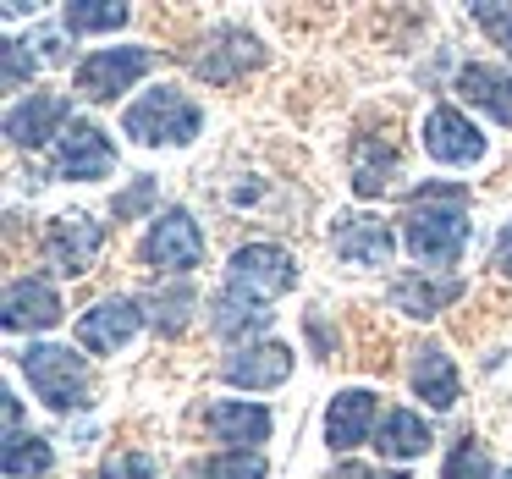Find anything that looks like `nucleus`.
<instances>
[{
	"label": "nucleus",
	"mask_w": 512,
	"mask_h": 479,
	"mask_svg": "<svg viewBox=\"0 0 512 479\" xmlns=\"http://www.w3.org/2000/svg\"><path fill=\"white\" fill-rule=\"evenodd\" d=\"M61 23L72 34H111V28L127 23V6H116V0H72L67 12H61Z\"/></svg>",
	"instance_id": "obj_26"
},
{
	"label": "nucleus",
	"mask_w": 512,
	"mask_h": 479,
	"mask_svg": "<svg viewBox=\"0 0 512 479\" xmlns=\"http://www.w3.org/2000/svg\"><path fill=\"white\" fill-rule=\"evenodd\" d=\"M501 479H512V468H507V474H501Z\"/></svg>",
	"instance_id": "obj_36"
},
{
	"label": "nucleus",
	"mask_w": 512,
	"mask_h": 479,
	"mask_svg": "<svg viewBox=\"0 0 512 479\" xmlns=\"http://www.w3.org/2000/svg\"><path fill=\"white\" fill-rule=\"evenodd\" d=\"M100 479H155V457L149 452H111L100 463Z\"/></svg>",
	"instance_id": "obj_30"
},
{
	"label": "nucleus",
	"mask_w": 512,
	"mask_h": 479,
	"mask_svg": "<svg viewBox=\"0 0 512 479\" xmlns=\"http://www.w3.org/2000/svg\"><path fill=\"white\" fill-rule=\"evenodd\" d=\"M292 287H298V259L276 243H248V248H237L232 265H226V292H237V298L270 303Z\"/></svg>",
	"instance_id": "obj_4"
},
{
	"label": "nucleus",
	"mask_w": 512,
	"mask_h": 479,
	"mask_svg": "<svg viewBox=\"0 0 512 479\" xmlns=\"http://www.w3.org/2000/svg\"><path fill=\"white\" fill-rule=\"evenodd\" d=\"M210 331L226 336V342H237V336H259L270 331V309L254 298H237V292H221V298L210 303Z\"/></svg>",
	"instance_id": "obj_22"
},
{
	"label": "nucleus",
	"mask_w": 512,
	"mask_h": 479,
	"mask_svg": "<svg viewBox=\"0 0 512 479\" xmlns=\"http://www.w3.org/2000/svg\"><path fill=\"white\" fill-rule=\"evenodd\" d=\"M468 12H474V23L485 28V34L496 39V45L507 50V56H512V6H496V0H479V6H468Z\"/></svg>",
	"instance_id": "obj_29"
},
{
	"label": "nucleus",
	"mask_w": 512,
	"mask_h": 479,
	"mask_svg": "<svg viewBox=\"0 0 512 479\" xmlns=\"http://www.w3.org/2000/svg\"><path fill=\"white\" fill-rule=\"evenodd\" d=\"M188 479H265V457L259 452H215L193 463Z\"/></svg>",
	"instance_id": "obj_27"
},
{
	"label": "nucleus",
	"mask_w": 512,
	"mask_h": 479,
	"mask_svg": "<svg viewBox=\"0 0 512 479\" xmlns=\"http://www.w3.org/2000/svg\"><path fill=\"white\" fill-rule=\"evenodd\" d=\"M138 325H144V303L138 298H100L89 314H78V342L89 353H116L138 336Z\"/></svg>",
	"instance_id": "obj_10"
},
{
	"label": "nucleus",
	"mask_w": 512,
	"mask_h": 479,
	"mask_svg": "<svg viewBox=\"0 0 512 479\" xmlns=\"http://www.w3.org/2000/svg\"><path fill=\"white\" fill-rule=\"evenodd\" d=\"M375 413H380L375 391H364V386L336 391L331 408H325V441H331V452H353V446H364L369 430H375Z\"/></svg>",
	"instance_id": "obj_15"
},
{
	"label": "nucleus",
	"mask_w": 512,
	"mask_h": 479,
	"mask_svg": "<svg viewBox=\"0 0 512 479\" xmlns=\"http://www.w3.org/2000/svg\"><path fill=\"white\" fill-rule=\"evenodd\" d=\"M468 243V193L457 182L419 188L402 210V248L419 265H457Z\"/></svg>",
	"instance_id": "obj_1"
},
{
	"label": "nucleus",
	"mask_w": 512,
	"mask_h": 479,
	"mask_svg": "<svg viewBox=\"0 0 512 479\" xmlns=\"http://www.w3.org/2000/svg\"><path fill=\"white\" fill-rule=\"evenodd\" d=\"M61 314L67 309L45 276H23L6 287V331H56Z\"/></svg>",
	"instance_id": "obj_17"
},
{
	"label": "nucleus",
	"mask_w": 512,
	"mask_h": 479,
	"mask_svg": "<svg viewBox=\"0 0 512 479\" xmlns=\"http://www.w3.org/2000/svg\"><path fill=\"white\" fill-rule=\"evenodd\" d=\"M259 61H265V45H259L248 28H215V34L204 39V56L193 61V67H199L204 83H232L237 72L259 67Z\"/></svg>",
	"instance_id": "obj_14"
},
{
	"label": "nucleus",
	"mask_w": 512,
	"mask_h": 479,
	"mask_svg": "<svg viewBox=\"0 0 512 479\" xmlns=\"http://www.w3.org/2000/svg\"><path fill=\"white\" fill-rule=\"evenodd\" d=\"M100 243H105V226H94V215H83V210L56 215L45 226V259L61 276H89V265L100 259Z\"/></svg>",
	"instance_id": "obj_6"
},
{
	"label": "nucleus",
	"mask_w": 512,
	"mask_h": 479,
	"mask_svg": "<svg viewBox=\"0 0 512 479\" xmlns=\"http://www.w3.org/2000/svg\"><path fill=\"white\" fill-rule=\"evenodd\" d=\"M457 94H463L468 105H479L485 116H496L501 127H512V72L501 67H463L457 72Z\"/></svg>",
	"instance_id": "obj_19"
},
{
	"label": "nucleus",
	"mask_w": 512,
	"mask_h": 479,
	"mask_svg": "<svg viewBox=\"0 0 512 479\" xmlns=\"http://www.w3.org/2000/svg\"><path fill=\"white\" fill-rule=\"evenodd\" d=\"M28 45L39 50V61H67V50H61V34H56V28H39Z\"/></svg>",
	"instance_id": "obj_33"
},
{
	"label": "nucleus",
	"mask_w": 512,
	"mask_h": 479,
	"mask_svg": "<svg viewBox=\"0 0 512 479\" xmlns=\"http://www.w3.org/2000/svg\"><path fill=\"white\" fill-rule=\"evenodd\" d=\"M23 375L34 386V397L56 413H72V408H89V364H83L72 347H56V342H39L28 347L23 358Z\"/></svg>",
	"instance_id": "obj_3"
},
{
	"label": "nucleus",
	"mask_w": 512,
	"mask_h": 479,
	"mask_svg": "<svg viewBox=\"0 0 512 479\" xmlns=\"http://www.w3.org/2000/svg\"><path fill=\"white\" fill-rule=\"evenodd\" d=\"M331 248L342 265H358V270H386L391 248H397V237H391L386 221H375V215H342V221L331 226Z\"/></svg>",
	"instance_id": "obj_11"
},
{
	"label": "nucleus",
	"mask_w": 512,
	"mask_h": 479,
	"mask_svg": "<svg viewBox=\"0 0 512 479\" xmlns=\"http://www.w3.org/2000/svg\"><path fill=\"white\" fill-rule=\"evenodd\" d=\"M397 182V149L380 138H358L353 144V193L358 199H380Z\"/></svg>",
	"instance_id": "obj_20"
},
{
	"label": "nucleus",
	"mask_w": 512,
	"mask_h": 479,
	"mask_svg": "<svg viewBox=\"0 0 512 479\" xmlns=\"http://www.w3.org/2000/svg\"><path fill=\"white\" fill-rule=\"evenodd\" d=\"M61 133H67V100L61 94H28L6 111V138L17 149H45Z\"/></svg>",
	"instance_id": "obj_13"
},
{
	"label": "nucleus",
	"mask_w": 512,
	"mask_h": 479,
	"mask_svg": "<svg viewBox=\"0 0 512 479\" xmlns=\"http://www.w3.org/2000/svg\"><path fill=\"white\" fill-rule=\"evenodd\" d=\"M441 479H490V452L479 441H457L452 446V457H446V468H441Z\"/></svg>",
	"instance_id": "obj_28"
},
{
	"label": "nucleus",
	"mask_w": 512,
	"mask_h": 479,
	"mask_svg": "<svg viewBox=\"0 0 512 479\" xmlns=\"http://www.w3.org/2000/svg\"><path fill=\"white\" fill-rule=\"evenodd\" d=\"M155 67V50L149 45H122V50H94V56L78 61V94L83 100H116L127 94L144 72Z\"/></svg>",
	"instance_id": "obj_5"
},
{
	"label": "nucleus",
	"mask_w": 512,
	"mask_h": 479,
	"mask_svg": "<svg viewBox=\"0 0 512 479\" xmlns=\"http://www.w3.org/2000/svg\"><path fill=\"white\" fill-rule=\"evenodd\" d=\"M413 391H419L430 408H457V369L441 347H419V353H413Z\"/></svg>",
	"instance_id": "obj_21"
},
{
	"label": "nucleus",
	"mask_w": 512,
	"mask_h": 479,
	"mask_svg": "<svg viewBox=\"0 0 512 479\" xmlns=\"http://www.w3.org/2000/svg\"><path fill=\"white\" fill-rule=\"evenodd\" d=\"M204 424H210V435L226 446V452H254V446L270 441L265 402H215V408L204 413Z\"/></svg>",
	"instance_id": "obj_18"
},
{
	"label": "nucleus",
	"mask_w": 512,
	"mask_h": 479,
	"mask_svg": "<svg viewBox=\"0 0 512 479\" xmlns=\"http://www.w3.org/2000/svg\"><path fill=\"white\" fill-rule=\"evenodd\" d=\"M111 166H116V149L94 122H72L56 138V177L61 182H100V177H111Z\"/></svg>",
	"instance_id": "obj_8"
},
{
	"label": "nucleus",
	"mask_w": 512,
	"mask_h": 479,
	"mask_svg": "<svg viewBox=\"0 0 512 479\" xmlns=\"http://www.w3.org/2000/svg\"><path fill=\"white\" fill-rule=\"evenodd\" d=\"M193 309H199V298H193L188 281H177V287L149 292V298H144V320L155 325V331H166V336H182V331H188Z\"/></svg>",
	"instance_id": "obj_24"
},
{
	"label": "nucleus",
	"mask_w": 512,
	"mask_h": 479,
	"mask_svg": "<svg viewBox=\"0 0 512 479\" xmlns=\"http://www.w3.org/2000/svg\"><path fill=\"white\" fill-rule=\"evenodd\" d=\"M39 72V56H28L23 39H6V94H17Z\"/></svg>",
	"instance_id": "obj_31"
},
{
	"label": "nucleus",
	"mask_w": 512,
	"mask_h": 479,
	"mask_svg": "<svg viewBox=\"0 0 512 479\" xmlns=\"http://www.w3.org/2000/svg\"><path fill=\"white\" fill-rule=\"evenodd\" d=\"M424 149H430L441 166H474V160H485V133H479L457 105H435V111L424 116Z\"/></svg>",
	"instance_id": "obj_9"
},
{
	"label": "nucleus",
	"mask_w": 512,
	"mask_h": 479,
	"mask_svg": "<svg viewBox=\"0 0 512 479\" xmlns=\"http://www.w3.org/2000/svg\"><path fill=\"white\" fill-rule=\"evenodd\" d=\"M199 105L188 100L182 89H149L144 100H133L127 105V116H122V133L133 138V144H149V149H182V144H193L199 138Z\"/></svg>",
	"instance_id": "obj_2"
},
{
	"label": "nucleus",
	"mask_w": 512,
	"mask_h": 479,
	"mask_svg": "<svg viewBox=\"0 0 512 479\" xmlns=\"http://www.w3.org/2000/svg\"><path fill=\"white\" fill-rule=\"evenodd\" d=\"M144 259L155 270H171V276L193 270L204 259V226L193 221L188 210H166L155 226H149V237H144Z\"/></svg>",
	"instance_id": "obj_7"
},
{
	"label": "nucleus",
	"mask_w": 512,
	"mask_h": 479,
	"mask_svg": "<svg viewBox=\"0 0 512 479\" xmlns=\"http://www.w3.org/2000/svg\"><path fill=\"white\" fill-rule=\"evenodd\" d=\"M468 292L463 276H430V270H408V276L391 281V309L397 314H413V320H430L441 314L446 303H457Z\"/></svg>",
	"instance_id": "obj_16"
},
{
	"label": "nucleus",
	"mask_w": 512,
	"mask_h": 479,
	"mask_svg": "<svg viewBox=\"0 0 512 479\" xmlns=\"http://www.w3.org/2000/svg\"><path fill=\"white\" fill-rule=\"evenodd\" d=\"M56 468L45 435H12L6 441V479H45Z\"/></svg>",
	"instance_id": "obj_25"
},
{
	"label": "nucleus",
	"mask_w": 512,
	"mask_h": 479,
	"mask_svg": "<svg viewBox=\"0 0 512 479\" xmlns=\"http://www.w3.org/2000/svg\"><path fill=\"white\" fill-rule=\"evenodd\" d=\"M424 446H430V424L408 408H391L386 424H380V457L408 463V457H424Z\"/></svg>",
	"instance_id": "obj_23"
},
{
	"label": "nucleus",
	"mask_w": 512,
	"mask_h": 479,
	"mask_svg": "<svg viewBox=\"0 0 512 479\" xmlns=\"http://www.w3.org/2000/svg\"><path fill=\"white\" fill-rule=\"evenodd\" d=\"M149 199H155V177H138L133 188H127L122 199H116V221H127V215H138Z\"/></svg>",
	"instance_id": "obj_32"
},
{
	"label": "nucleus",
	"mask_w": 512,
	"mask_h": 479,
	"mask_svg": "<svg viewBox=\"0 0 512 479\" xmlns=\"http://www.w3.org/2000/svg\"><path fill=\"white\" fill-rule=\"evenodd\" d=\"M287 375H292V347H281V342L237 347V353H226V364H221V380L226 386H243V391H270Z\"/></svg>",
	"instance_id": "obj_12"
},
{
	"label": "nucleus",
	"mask_w": 512,
	"mask_h": 479,
	"mask_svg": "<svg viewBox=\"0 0 512 479\" xmlns=\"http://www.w3.org/2000/svg\"><path fill=\"white\" fill-rule=\"evenodd\" d=\"M496 270L512 276V221H507V232H501V243H496Z\"/></svg>",
	"instance_id": "obj_35"
},
{
	"label": "nucleus",
	"mask_w": 512,
	"mask_h": 479,
	"mask_svg": "<svg viewBox=\"0 0 512 479\" xmlns=\"http://www.w3.org/2000/svg\"><path fill=\"white\" fill-rule=\"evenodd\" d=\"M331 479H408V474H386V468H364V463H342Z\"/></svg>",
	"instance_id": "obj_34"
}]
</instances>
